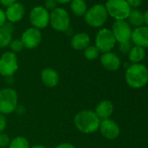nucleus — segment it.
I'll use <instances>...</instances> for the list:
<instances>
[{
    "label": "nucleus",
    "mask_w": 148,
    "mask_h": 148,
    "mask_svg": "<svg viewBox=\"0 0 148 148\" xmlns=\"http://www.w3.org/2000/svg\"><path fill=\"white\" fill-rule=\"evenodd\" d=\"M30 22L34 28L45 29L50 23V12L43 6H35L30 12Z\"/></svg>",
    "instance_id": "9"
},
{
    "label": "nucleus",
    "mask_w": 148,
    "mask_h": 148,
    "mask_svg": "<svg viewBox=\"0 0 148 148\" xmlns=\"http://www.w3.org/2000/svg\"><path fill=\"white\" fill-rule=\"evenodd\" d=\"M70 16L66 10L64 8L57 7L50 12V25L58 32H64L70 27Z\"/></svg>",
    "instance_id": "6"
},
{
    "label": "nucleus",
    "mask_w": 148,
    "mask_h": 148,
    "mask_svg": "<svg viewBox=\"0 0 148 148\" xmlns=\"http://www.w3.org/2000/svg\"><path fill=\"white\" fill-rule=\"evenodd\" d=\"M101 134L107 139H114L119 135V127L116 122L107 119L100 121L99 128Z\"/></svg>",
    "instance_id": "12"
},
{
    "label": "nucleus",
    "mask_w": 148,
    "mask_h": 148,
    "mask_svg": "<svg viewBox=\"0 0 148 148\" xmlns=\"http://www.w3.org/2000/svg\"><path fill=\"white\" fill-rule=\"evenodd\" d=\"M17 2H18V0H0V4L5 7H8Z\"/></svg>",
    "instance_id": "32"
},
{
    "label": "nucleus",
    "mask_w": 148,
    "mask_h": 148,
    "mask_svg": "<svg viewBox=\"0 0 148 148\" xmlns=\"http://www.w3.org/2000/svg\"><path fill=\"white\" fill-rule=\"evenodd\" d=\"M100 62H101V64L104 66V68L111 71H117L119 68L120 64H121L120 58H119V56L116 53H113L112 51L104 53L101 56Z\"/></svg>",
    "instance_id": "15"
},
{
    "label": "nucleus",
    "mask_w": 148,
    "mask_h": 148,
    "mask_svg": "<svg viewBox=\"0 0 148 148\" xmlns=\"http://www.w3.org/2000/svg\"><path fill=\"white\" fill-rule=\"evenodd\" d=\"M18 93L12 88L0 90V113L3 115L12 113L18 106Z\"/></svg>",
    "instance_id": "5"
},
{
    "label": "nucleus",
    "mask_w": 148,
    "mask_h": 148,
    "mask_svg": "<svg viewBox=\"0 0 148 148\" xmlns=\"http://www.w3.org/2000/svg\"><path fill=\"white\" fill-rule=\"evenodd\" d=\"M90 42L91 38L87 33L79 32L72 37L71 40V45L74 50L82 51L90 45Z\"/></svg>",
    "instance_id": "17"
},
{
    "label": "nucleus",
    "mask_w": 148,
    "mask_h": 148,
    "mask_svg": "<svg viewBox=\"0 0 148 148\" xmlns=\"http://www.w3.org/2000/svg\"><path fill=\"white\" fill-rule=\"evenodd\" d=\"M128 23L130 25L138 28L144 25V13L138 9H132L128 17Z\"/></svg>",
    "instance_id": "19"
},
{
    "label": "nucleus",
    "mask_w": 148,
    "mask_h": 148,
    "mask_svg": "<svg viewBox=\"0 0 148 148\" xmlns=\"http://www.w3.org/2000/svg\"><path fill=\"white\" fill-rule=\"evenodd\" d=\"M12 40V34L5 28L0 27V48H5L10 45Z\"/></svg>",
    "instance_id": "22"
},
{
    "label": "nucleus",
    "mask_w": 148,
    "mask_h": 148,
    "mask_svg": "<svg viewBox=\"0 0 148 148\" xmlns=\"http://www.w3.org/2000/svg\"><path fill=\"white\" fill-rule=\"evenodd\" d=\"M125 80L132 88H141L148 82V69L141 64H132L125 71Z\"/></svg>",
    "instance_id": "2"
},
{
    "label": "nucleus",
    "mask_w": 148,
    "mask_h": 148,
    "mask_svg": "<svg viewBox=\"0 0 148 148\" xmlns=\"http://www.w3.org/2000/svg\"><path fill=\"white\" fill-rule=\"evenodd\" d=\"M125 1L128 4V5L132 9H137L143 3V0H125Z\"/></svg>",
    "instance_id": "29"
},
{
    "label": "nucleus",
    "mask_w": 148,
    "mask_h": 148,
    "mask_svg": "<svg viewBox=\"0 0 148 148\" xmlns=\"http://www.w3.org/2000/svg\"><path fill=\"white\" fill-rule=\"evenodd\" d=\"M70 8L74 15L78 17L85 16L87 11V5L85 0H72Z\"/></svg>",
    "instance_id": "20"
},
{
    "label": "nucleus",
    "mask_w": 148,
    "mask_h": 148,
    "mask_svg": "<svg viewBox=\"0 0 148 148\" xmlns=\"http://www.w3.org/2000/svg\"><path fill=\"white\" fill-rule=\"evenodd\" d=\"M30 148H46V147L42 145H33V146H32Z\"/></svg>",
    "instance_id": "37"
},
{
    "label": "nucleus",
    "mask_w": 148,
    "mask_h": 148,
    "mask_svg": "<svg viewBox=\"0 0 148 148\" xmlns=\"http://www.w3.org/2000/svg\"><path fill=\"white\" fill-rule=\"evenodd\" d=\"M58 4H68V3H71L72 0H56Z\"/></svg>",
    "instance_id": "36"
},
{
    "label": "nucleus",
    "mask_w": 148,
    "mask_h": 148,
    "mask_svg": "<svg viewBox=\"0 0 148 148\" xmlns=\"http://www.w3.org/2000/svg\"><path fill=\"white\" fill-rule=\"evenodd\" d=\"M145 57V51L144 48L139 46H133L132 47L131 51H129V59L133 64H138L142 61Z\"/></svg>",
    "instance_id": "21"
},
{
    "label": "nucleus",
    "mask_w": 148,
    "mask_h": 148,
    "mask_svg": "<svg viewBox=\"0 0 148 148\" xmlns=\"http://www.w3.org/2000/svg\"><path fill=\"white\" fill-rule=\"evenodd\" d=\"M2 27H3V28H5L6 31H8V32H9L10 33H12H12H13V32L15 31V27H14L13 24H12V23H11V22H7V21H6V22L5 23V25H4Z\"/></svg>",
    "instance_id": "31"
},
{
    "label": "nucleus",
    "mask_w": 148,
    "mask_h": 148,
    "mask_svg": "<svg viewBox=\"0 0 148 148\" xmlns=\"http://www.w3.org/2000/svg\"><path fill=\"white\" fill-rule=\"evenodd\" d=\"M5 22H6V17H5V11H3L0 8V27H2Z\"/></svg>",
    "instance_id": "33"
},
{
    "label": "nucleus",
    "mask_w": 148,
    "mask_h": 148,
    "mask_svg": "<svg viewBox=\"0 0 148 148\" xmlns=\"http://www.w3.org/2000/svg\"><path fill=\"white\" fill-rule=\"evenodd\" d=\"M10 47L12 49V51L16 53V52H19L21 51L25 47L23 45V43L20 39H13L12 40L11 44H10Z\"/></svg>",
    "instance_id": "25"
},
{
    "label": "nucleus",
    "mask_w": 148,
    "mask_h": 148,
    "mask_svg": "<svg viewBox=\"0 0 148 148\" xmlns=\"http://www.w3.org/2000/svg\"><path fill=\"white\" fill-rule=\"evenodd\" d=\"M112 32L115 38L116 42L123 43L130 41L132 37V27L129 23L125 20H115L112 24Z\"/></svg>",
    "instance_id": "10"
},
{
    "label": "nucleus",
    "mask_w": 148,
    "mask_h": 148,
    "mask_svg": "<svg viewBox=\"0 0 148 148\" xmlns=\"http://www.w3.org/2000/svg\"><path fill=\"white\" fill-rule=\"evenodd\" d=\"M132 44L130 41H126V42H123V43H119V49L120 51V52L125 54V53H129V51L132 49Z\"/></svg>",
    "instance_id": "27"
},
{
    "label": "nucleus",
    "mask_w": 148,
    "mask_h": 148,
    "mask_svg": "<svg viewBox=\"0 0 148 148\" xmlns=\"http://www.w3.org/2000/svg\"><path fill=\"white\" fill-rule=\"evenodd\" d=\"M9 148H30V144L25 137L18 136L11 141Z\"/></svg>",
    "instance_id": "23"
},
{
    "label": "nucleus",
    "mask_w": 148,
    "mask_h": 148,
    "mask_svg": "<svg viewBox=\"0 0 148 148\" xmlns=\"http://www.w3.org/2000/svg\"><path fill=\"white\" fill-rule=\"evenodd\" d=\"M58 3L56 0H46L45 3V8L49 12V11H53L54 9L57 8Z\"/></svg>",
    "instance_id": "28"
},
{
    "label": "nucleus",
    "mask_w": 148,
    "mask_h": 148,
    "mask_svg": "<svg viewBox=\"0 0 148 148\" xmlns=\"http://www.w3.org/2000/svg\"><path fill=\"white\" fill-rule=\"evenodd\" d=\"M105 7L108 16L115 20L127 19L132 10L125 0H107Z\"/></svg>",
    "instance_id": "4"
},
{
    "label": "nucleus",
    "mask_w": 148,
    "mask_h": 148,
    "mask_svg": "<svg viewBox=\"0 0 148 148\" xmlns=\"http://www.w3.org/2000/svg\"><path fill=\"white\" fill-rule=\"evenodd\" d=\"M99 51L95 45H89L84 50V56L88 60H94L99 57Z\"/></svg>",
    "instance_id": "24"
},
{
    "label": "nucleus",
    "mask_w": 148,
    "mask_h": 148,
    "mask_svg": "<svg viewBox=\"0 0 148 148\" xmlns=\"http://www.w3.org/2000/svg\"><path fill=\"white\" fill-rule=\"evenodd\" d=\"M20 40L22 41L25 48L34 49L37 46H38V45L41 43L42 33L40 30L34 28V27H31V28L26 29L23 32Z\"/></svg>",
    "instance_id": "11"
},
{
    "label": "nucleus",
    "mask_w": 148,
    "mask_h": 148,
    "mask_svg": "<svg viewBox=\"0 0 148 148\" xmlns=\"http://www.w3.org/2000/svg\"><path fill=\"white\" fill-rule=\"evenodd\" d=\"M131 39L136 46H139L144 49L147 48L148 47V27L143 25V26L135 28L132 32Z\"/></svg>",
    "instance_id": "14"
},
{
    "label": "nucleus",
    "mask_w": 148,
    "mask_h": 148,
    "mask_svg": "<svg viewBox=\"0 0 148 148\" xmlns=\"http://www.w3.org/2000/svg\"><path fill=\"white\" fill-rule=\"evenodd\" d=\"M115 38L109 29H101L99 31L95 37V46L98 48L99 52H109L115 46Z\"/></svg>",
    "instance_id": "8"
},
{
    "label": "nucleus",
    "mask_w": 148,
    "mask_h": 148,
    "mask_svg": "<svg viewBox=\"0 0 148 148\" xmlns=\"http://www.w3.org/2000/svg\"><path fill=\"white\" fill-rule=\"evenodd\" d=\"M55 148H75V147L70 143H62V144L58 145Z\"/></svg>",
    "instance_id": "34"
},
{
    "label": "nucleus",
    "mask_w": 148,
    "mask_h": 148,
    "mask_svg": "<svg viewBox=\"0 0 148 148\" xmlns=\"http://www.w3.org/2000/svg\"><path fill=\"white\" fill-rule=\"evenodd\" d=\"M84 17L85 21L89 26L93 28H99L106 24L108 18V14L104 5L97 4L88 9Z\"/></svg>",
    "instance_id": "3"
},
{
    "label": "nucleus",
    "mask_w": 148,
    "mask_h": 148,
    "mask_svg": "<svg viewBox=\"0 0 148 148\" xmlns=\"http://www.w3.org/2000/svg\"><path fill=\"white\" fill-rule=\"evenodd\" d=\"M11 143L10 138L5 133H0V148H5L7 147Z\"/></svg>",
    "instance_id": "26"
},
{
    "label": "nucleus",
    "mask_w": 148,
    "mask_h": 148,
    "mask_svg": "<svg viewBox=\"0 0 148 148\" xmlns=\"http://www.w3.org/2000/svg\"><path fill=\"white\" fill-rule=\"evenodd\" d=\"M144 24L145 25V26L148 27V10L145 11L144 13Z\"/></svg>",
    "instance_id": "35"
},
{
    "label": "nucleus",
    "mask_w": 148,
    "mask_h": 148,
    "mask_svg": "<svg viewBox=\"0 0 148 148\" xmlns=\"http://www.w3.org/2000/svg\"><path fill=\"white\" fill-rule=\"evenodd\" d=\"M18 62L16 53L5 52L0 58V74L4 77H11L18 71Z\"/></svg>",
    "instance_id": "7"
},
{
    "label": "nucleus",
    "mask_w": 148,
    "mask_h": 148,
    "mask_svg": "<svg viewBox=\"0 0 148 148\" xmlns=\"http://www.w3.org/2000/svg\"><path fill=\"white\" fill-rule=\"evenodd\" d=\"M6 125H7V120L5 116L0 113V133L6 128Z\"/></svg>",
    "instance_id": "30"
},
{
    "label": "nucleus",
    "mask_w": 148,
    "mask_h": 148,
    "mask_svg": "<svg viewBox=\"0 0 148 148\" xmlns=\"http://www.w3.org/2000/svg\"><path fill=\"white\" fill-rule=\"evenodd\" d=\"M113 112V105L109 100H103L98 104L95 109V113L99 119H107Z\"/></svg>",
    "instance_id": "18"
},
{
    "label": "nucleus",
    "mask_w": 148,
    "mask_h": 148,
    "mask_svg": "<svg viewBox=\"0 0 148 148\" xmlns=\"http://www.w3.org/2000/svg\"><path fill=\"white\" fill-rule=\"evenodd\" d=\"M74 125L76 128L86 134L93 133L99 130L100 119L92 110H83L78 112L74 117Z\"/></svg>",
    "instance_id": "1"
},
{
    "label": "nucleus",
    "mask_w": 148,
    "mask_h": 148,
    "mask_svg": "<svg viewBox=\"0 0 148 148\" xmlns=\"http://www.w3.org/2000/svg\"><path fill=\"white\" fill-rule=\"evenodd\" d=\"M6 20L11 23H17L23 19L25 14V6L20 3H15L8 7H6V10L5 11Z\"/></svg>",
    "instance_id": "13"
},
{
    "label": "nucleus",
    "mask_w": 148,
    "mask_h": 148,
    "mask_svg": "<svg viewBox=\"0 0 148 148\" xmlns=\"http://www.w3.org/2000/svg\"><path fill=\"white\" fill-rule=\"evenodd\" d=\"M41 80L46 87H55L59 81L58 73L52 68H45L41 72Z\"/></svg>",
    "instance_id": "16"
}]
</instances>
